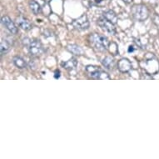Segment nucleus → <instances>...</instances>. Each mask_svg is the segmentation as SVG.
Here are the masks:
<instances>
[{
    "instance_id": "nucleus-1",
    "label": "nucleus",
    "mask_w": 159,
    "mask_h": 159,
    "mask_svg": "<svg viewBox=\"0 0 159 159\" xmlns=\"http://www.w3.org/2000/svg\"><path fill=\"white\" fill-rule=\"evenodd\" d=\"M89 42L93 48L98 52H104L108 49L110 43L107 38L98 34H93L89 36Z\"/></svg>"
},
{
    "instance_id": "nucleus-2",
    "label": "nucleus",
    "mask_w": 159,
    "mask_h": 159,
    "mask_svg": "<svg viewBox=\"0 0 159 159\" xmlns=\"http://www.w3.org/2000/svg\"><path fill=\"white\" fill-rule=\"evenodd\" d=\"M131 13L136 20L144 21L149 16L148 8L143 4H135L131 8Z\"/></svg>"
},
{
    "instance_id": "nucleus-3",
    "label": "nucleus",
    "mask_w": 159,
    "mask_h": 159,
    "mask_svg": "<svg viewBox=\"0 0 159 159\" xmlns=\"http://www.w3.org/2000/svg\"><path fill=\"white\" fill-rule=\"evenodd\" d=\"M85 70L88 73L89 76L93 79H99V80H106L110 79V76L104 71L99 69L97 66L88 65L85 68Z\"/></svg>"
},
{
    "instance_id": "nucleus-4",
    "label": "nucleus",
    "mask_w": 159,
    "mask_h": 159,
    "mask_svg": "<svg viewBox=\"0 0 159 159\" xmlns=\"http://www.w3.org/2000/svg\"><path fill=\"white\" fill-rule=\"evenodd\" d=\"M29 52L33 57H39L43 53L44 48L42 43L38 39L31 40L29 43Z\"/></svg>"
},
{
    "instance_id": "nucleus-5",
    "label": "nucleus",
    "mask_w": 159,
    "mask_h": 159,
    "mask_svg": "<svg viewBox=\"0 0 159 159\" xmlns=\"http://www.w3.org/2000/svg\"><path fill=\"white\" fill-rule=\"evenodd\" d=\"M73 26L74 27V29L78 30V31H84V30H87L89 28V18L87 17L86 14H83L80 16L79 18L74 19L72 22Z\"/></svg>"
},
{
    "instance_id": "nucleus-6",
    "label": "nucleus",
    "mask_w": 159,
    "mask_h": 159,
    "mask_svg": "<svg viewBox=\"0 0 159 159\" xmlns=\"http://www.w3.org/2000/svg\"><path fill=\"white\" fill-rule=\"evenodd\" d=\"M98 24L102 30H104L105 32H107L111 35H114L116 34V29H115L114 24L107 20L103 16L100 17L98 19Z\"/></svg>"
},
{
    "instance_id": "nucleus-7",
    "label": "nucleus",
    "mask_w": 159,
    "mask_h": 159,
    "mask_svg": "<svg viewBox=\"0 0 159 159\" xmlns=\"http://www.w3.org/2000/svg\"><path fill=\"white\" fill-rule=\"evenodd\" d=\"M1 22H2V24H3V26L5 27V29H7L10 34H18V28L16 27L15 24L12 21V19H11L8 16H3V17H2V19H1Z\"/></svg>"
},
{
    "instance_id": "nucleus-8",
    "label": "nucleus",
    "mask_w": 159,
    "mask_h": 159,
    "mask_svg": "<svg viewBox=\"0 0 159 159\" xmlns=\"http://www.w3.org/2000/svg\"><path fill=\"white\" fill-rule=\"evenodd\" d=\"M117 68L122 73H128L132 68V63L128 58H122L117 63Z\"/></svg>"
},
{
    "instance_id": "nucleus-9",
    "label": "nucleus",
    "mask_w": 159,
    "mask_h": 159,
    "mask_svg": "<svg viewBox=\"0 0 159 159\" xmlns=\"http://www.w3.org/2000/svg\"><path fill=\"white\" fill-rule=\"evenodd\" d=\"M17 24L22 29H24L25 31H29L32 29V24L29 22V19L24 18V17H18L17 18Z\"/></svg>"
},
{
    "instance_id": "nucleus-10",
    "label": "nucleus",
    "mask_w": 159,
    "mask_h": 159,
    "mask_svg": "<svg viewBox=\"0 0 159 159\" xmlns=\"http://www.w3.org/2000/svg\"><path fill=\"white\" fill-rule=\"evenodd\" d=\"M67 49L68 51L73 53L74 55H78V56H80V55L84 54V49L82 48L80 46H78L77 44H68L67 46Z\"/></svg>"
},
{
    "instance_id": "nucleus-11",
    "label": "nucleus",
    "mask_w": 159,
    "mask_h": 159,
    "mask_svg": "<svg viewBox=\"0 0 159 159\" xmlns=\"http://www.w3.org/2000/svg\"><path fill=\"white\" fill-rule=\"evenodd\" d=\"M78 65V61L74 57H72L69 60L62 63V67L67 70H73Z\"/></svg>"
},
{
    "instance_id": "nucleus-12",
    "label": "nucleus",
    "mask_w": 159,
    "mask_h": 159,
    "mask_svg": "<svg viewBox=\"0 0 159 159\" xmlns=\"http://www.w3.org/2000/svg\"><path fill=\"white\" fill-rule=\"evenodd\" d=\"M102 16L104 17L107 20H108L109 22H111L112 24H116L117 22V14L112 10H107L106 12L103 13Z\"/></svg>"
},
{
    "instance_id": "nucleus-13",
    "label": "nucleus",
    "mask_w": 159,
    "mask_h": 159,
    "mask_svg": "<svg viewBox=\"0 0 159 159\" xmlns=\"http://www.w3.org/2000/svg\"><path fill=\"white\" fill-rule=\"evenodd\" d=\"M102 65L104 66L105 68L108 69V70H111L112 69V68L114 67V63L115 61L113 59V57H110V56H107V57H105L102 61Z\"/></svg>"
},
{
    "instance_id": "nucleus-14",
    "label": "nucleus",
    "mask_w": 159,
    "mask_h": 159,
    "mask_svg": "<svg viewBox=\"0 0 159 159\" xmlns=\"http://www.w3.org/2000/svg\"><path fill=\"white\" fill-rule=\"evenodd\" d=\"M13 63H14V65H15L17 68H20V69H23V68H26L27 63L23 57L16 56V57H13Z\"/></svg>"
},
{
    "instance_id": "nucleus-15",
    "label": "nucleus",
    "mask_w": 159,
    "mask_h": 159,
    "mask_svg": "<svg viewBox=\"0 0 159 159\" xmlns=\"http://www.w3.org/2000/svg\"><path fill=\"white\" fill-rule=\"evenodd\" d=\"M11 45L10 43L8 42V40L6 39H2L1 40V43H0V52L1 54H6L7 52L10 50Z\"/></svg>"
},
{
    "instance_id": "nucleus-16",
    "label": "nucleus",
    "mask_w": 159,
    "mask_h": 159,
    "mask_svg": "<svg viewBox=\"0 0 159 159\" xmlns=\"http://www.w3.org/2000/svg\"><path fill=\"white\" fill-rule=\"evenodd\" d=\"M29 8L31 9V11L35 14V15H38L39 13H41V7H40V4L39 3H37L36 1L34 0H31L29 2Z\"/></svg>"
},
{
    "instance_id": "nucleus-17",
    "label": "nucleus",
    "mask_w": 159,
    "mask_h": 159,
    "mask_svg": "<svg viewBox=\"0 0 159 159\" xmlns=\"http://www.w3.org/2000/svg\"><path fill=\"white\" fill-rule=\"evenodd\" d=\"M60 71L59 70H56L55 71V73H54V78H56V79H58V78H60Z\"/></svg>"
},
{
    "instance_id": "nucleus-18",
    "label": "nucleus",
    "mask_w": 159,
    "mask_h": 159,
    "mask_svg": "<svg viewBox=\"0 0 159 159\" xmlns=\"http://www.w3.org/2000/svg\"><path fill=\"white\" fill-rule=\"evenodd\" d=\"M134 50H135V48H134V47L133 46H129V48H128V52H134Z\"/></svg>"
},
{
    "instance_id": "nucleus-19",
    "label": "nucleus",
    "mask_w": 159,
    "mask_h": 159,
    "mask_svg": "<svg viewBox=\"0 0 159 159\" xmlns=\"http://www.w3.org/2000/svg\"><path fill=\"white\" fill-rule=\"evenodd\" d=\"M90 1H91V2H92V3H95V4H98V3H101V2H102V0H90Z\"/></svg>"
},
{
    "instance_id": "nucleus-20",
    "label": "nucleus",
    "mask_w": 159,
    "mask_h": 159,
    "mask_svg": "<svg viewBox=\"0 0 159 159\" xmlns=\"http://www.w3.org/2000/svg\"><path fill=\"white\" fill-rule=\"evenodd\" d=\"M125 3H131L133 2V0H123Z\"/></svg>"
},
{
    "instance_id": "nucleus-21",
    "label": "nucleus",
    "mask_w": 159,
    "mask_h": 159,
    "mask_svg": "<svg viewBox=\"0 0 159 159\" xmlns=\"http://www.w3.org/2000/svg\"><path fill=\"white\" fill-rule=\"evenodd\" d=\"M144 1H147V2H155L156 0H144Z\"/></svg>"
},
{
    "instance_id": "nucleus-22",
    "label": "nucleus",
    "mask_w": 159,
    "mask_h": 159,
    "mask_svg": "<svg viewBox=\"0 0 159 159\" xmlns=\"http://www.w3.org/2000/svg\"><path fill=\"white\" fill-rule=\"evenodd\" d=\"M44 1H46V2H49V1H51V0H44Z\"/></svg>"
}]
</instances>
